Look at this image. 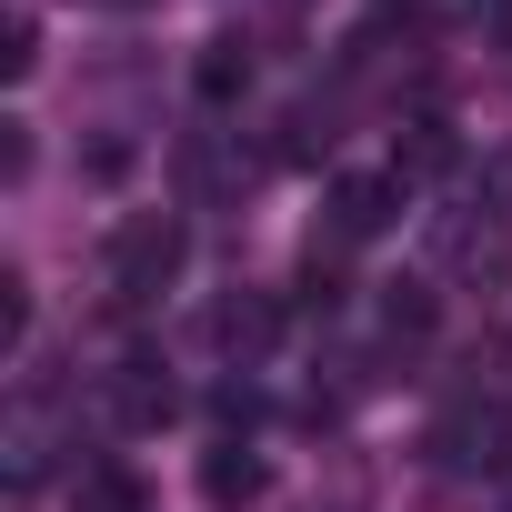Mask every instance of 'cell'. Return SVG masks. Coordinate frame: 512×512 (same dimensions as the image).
I'll return each instance as SVG.
<instances>
[{
  "label": "cell",
  "mask_w": 512,
  "mask_h": 512,
  "mask_svg": "<svg viewBox=\"0 0 512 512\" xmlns=\"http://www.w3.org/2000/svg\"><path fill=\"white\" fill-rule=\"evenodd\" d=\"M181 251H191L181 211H121L111 241H101V282H111V302H161V292L181 282Z\"/></svg>",
  "instance_id": "1"
},
{
  "label": "cell",
  "mask_w": 512,
  "mask_h": 512,
  "mask_svg": "<svg viewBox=\"0 0 512 512\" xmlns=\"http://www.w3.org/2000/svg\"><path fill=\"white\" fill-rule=\"evenodd\" d=\"M452 482H512V392H462L442 422H432V442H422Z\"/></svg>",
  "instance_id": "2"
},
{
  "label": "cell",
  "mask_w": 512,
  "mask_h": 512,
  "mask_svg": "<svg viewBox=\"0 0 512 512\" xmlns=\"http://www.w3.org/2000/svg\"><path fill=\"white\" fill-rule=\"evenodd\" d=\"M101 412H111L121 432H161V422L181 412V392H171V372H161L151 352H131V362L101 372Z\"/></svg>",
  "instance_id": "3"
},
{
  "label": "cell",
  "mask_w": 512,
  "mask_h": 512,
  "mask_svg": "<svg viewBox=\"0 0 512 512\" xmlns=\"http://www.w3.org/2000/svg\"><path fill=\"white\" fill-rule=\"evenodd\" d=\"M402 171H362V181H332V241H382L392 211H402Z\"/></svg>",
  "instance_id": "4"
},
{
  "label": "cell",
  "mask_w": 512,
  "mask_h": 512,
  "mask_svg": "<svg viewBox=\"0 0 512 512\" xmlns=\"http://www.w3.org/2000/svg\"><path fill=\"white\" fill-rule=\"evenodd\" d=\"M262 482H272V472H262L251 442H211V452H201V502H211V512H251Z\"/></svg>",
  "instance_id": "5"
},
{
  "label": "cell",
  "mask_w": 512,
  "mask_h": 512,
  "mask_svg": "<svg viewBox=\"0 0 512 512\" xmlns=\"http://www.w3.org/2000/svg\"><path fill=\"white\" fill-rule=\"evenodd\" d=\"M191 91H201V111H231V101L251 91V41H241V31L201 41V61H191Z\"/></svg>",
  "instance_id": "6"
},
{
  "label": "cell",
  "mask_w": 512,
  "mask_h": 512,
  "mask_svg": "<svg viewBox=\"0 0 512 512\" xmlns=\"http://www.w3.org/2000/svg\"><path fill=\"white\" fill-rule=\"evenodd\" d=\"M392 171H402V181L452 171V121H412V131H402V151H392Z\"/></svg>",
  "instance_id": "7"
},
{
  "label": "cell",
  "mask_w": 512,
  "mask_h": 512,
  "mask_svg": "<svg viewBox=\"0 0 512 512\" xmlns=\"http://www.w3.org/2000/svg\"><path fill=\"white\" fill-rule=\"evenodd\" d=\"M41 472H51V422H41V412H21V422H11V492L31 502V492H41Z\"/></svg>",
  "instance_id": "8"
},
{
  "label": "cell",
  "mask_w": 512,
  "mask_h": 512,
  "mask_svg": "<svg viewBox=\"0 0 512 512\" xmlns=\"http://www.w3.org/2000/svg\"><path fill=\"white\" fill-rule=\"evenodd\" d=\"M382 332H392V342H422V332H432V292H422V282H392V292H382Z\"/></svg>",
  "instance_id": "9"
},
{
  "label": "cell",
  "mask_w": 512,
  "mask_h": 512,
  "mask_svg": "<svg viewBox=\"0 0 512 512\" xmlns=\"http://www.w3.org/2000/svg\"><path fill=\"white\" fill-rule=\"evenodd\" d=\"M211 332H221V342H241V352H251V342H272V302H221V312H211Z\"/></svg>",
  "instance_id": "10"
},
{
  "label": "cell",
  "mask_w": 512,
  "mask_h": 512,
  "mask_svg": "<svg viewBox=\"0 0 512 512\" xmlns=\"http://www.w3.org/2000/svg\"><path fill=\"white\" fill-rule=\"evenodd\" d=\"M31 61H41V21H31V11H11V31H0V71L31 81Z\"/></svg>",
  "instance_id": "11"
},
{
  "label": "cell",
  "mask_w": 512,
  "mask_h": 512,
  "mask_svg": "<svg viewBox=\"0 0 512 512\" xmlns=\"http://www.w3.org/2000/svg\"><path fill=\"white\" fill-rule=\"evenodd\" d=\"M81 512H141V482L131 472H91L81 482Z\"/></svg>",
  "instance_id": "12"
},
{
  "label": "cell",
  "mask_w": 512,
  "mask_h": 512,
  "mask_svg": "<svg viewBox=\"0 0 512 512\" xmlns=\"http://www.w3.org/2000/svg\"><path fill=\"white\" fill-rule=\"evenodd\" d=\"M21 332H31V282L0 272V342H21Z\"/></svg>",
  "instance_id": "13"
}]
</instances>
